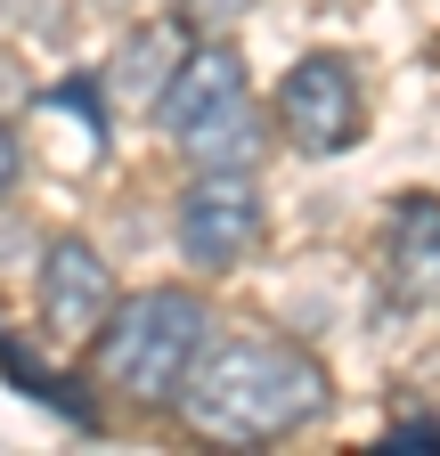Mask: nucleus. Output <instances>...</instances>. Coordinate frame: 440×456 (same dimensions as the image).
<instances>
[{"label":"nucleus","mask_w":440,"mask_h":456,"mask_svg":"<svg viewBox=\"0 0 440 456\" xmlns=\"http://www.w3.org/2000/svg\"><path fill=\"white\" fill-rule=\"evenodd\" d=\"M383 448H440V416H400Z\"/></svg>","instance_id":"9d476101"},{"label":"nucleus","mask_w":440,"mask_h":456,"mask_svg":"<svg viewBox=\"0 0 440 456\" xmlns=\"http://www.w3.org/2000/svg\"><path fill=\"white\" fill-rule=\"evenodd\" d=\"M180 408L204 440H229V448L286 440L310 416H326V367L278 334H229L188 367Z\"/></svg>","instance_id":"f257e3e1"},{"label":"nucleus","mask_w":440,"mask_h":456,"mask_svg":"<svg viewBox=\"0 0 440 456\" xmlns=\"http://www.w3.org/2000/svg\"><path fill=\"white\" fill-rule=\"evenodd\" d=\"M106 310H115V269H106L82 237H58L41 253V318H49V334L82 342V334L106 326Z\"/></svg>","instance_id":"0eeeda50"},{"label":"nucleus","mask_w":440,"mask_h":456,"mask_svg":"<svg viewBox=\"0 0 440 456\" xmlns=\"http://www.w3.org/2000/svg\"><path fill=\"white\" fill-rule=\"evenodd\" d=\"M155 114L163 131H172V147L204 171H253L261 163V114H253V82H245V57L229 41H196L172 82L155 90Z\"/></svg>","instance_id":"f03ea898"},{"label":"nucleus","mask_w":440,"mask_h":456,"mask_svg":"<svg viewBox=\"0 0 440 456\" xmlns=\"http://www.w3.org/2000/svg\"><path fill=\"white\" fill-rule=\"evenodd\" d=\"M278 123H286V139L302 147V155H343V147H359V74L343 66L335 49H310V57H294L286 66V82H278Z\"/></svg>","instance_id":"20e7f679"},{"label":"nucleus","mask_w":440,"mask_h":456,"mask_svg":"<svg viewBox=\"0 0 440 456\" xmlns=\"http://www.w3.org/2000/svg\"><path fill=\"white\" fill-rule=\"evenodd\" d=\"M204 302L180 294V285H155V294H131L123 310H106V334H98V375L115 383L123 399H180L196 351H204Z\"/></svg>","instance_id":"7ed1b4c3"},{"label":"nucleus","mask_w":440,"mask_h":456,"mask_svg":"<svg viewBox=\"0 0 440 456\" xmlns=\"http://www.w3.org/2000/svg\"><path fill=\"white\" fill-rule=\"evenodd\" d=\"M253 9V0H172V17H188V25H237Z\"/></svg>","instance_id":"1a4fd4ad"},{"label":"nucleus","mask_w":440,"mask_h":456,"mask_svg":"<svg viewBox=\"0 0 440 456\" xmlns=\"http://www.w3.org/2000/svg\"><path fill=\"white\" fill-rule=\"evenodd\" d=\"M180 245L196 269H229L261 245V188L253 171H204L180 196Z\"/></svg>","instance_id":"39448f33"},{"label":"nucleus","mask_w":440,"mask_h":456,"mask_svg":"<svg viewBox=\"0 0 440 456\" xmlns=\"http://www.w3.org/2000/svg\"><path fill=\"white\" fill-rule=\"evenodd\" d=\"M196 49V25L188 17H163V25H139L131 41H123V66H115V90H131V98H155L163 82H172V66Z\"/></svg>","instance_id":"6e6552de"},{"label":"nucleus","mask_w":440,"mask_h":456,"mask_svg":"<svg viewBox=\"0 0 440 456\" xmlns=\"http://www.w3.org/2000/svg\"><path fill=\"white\" fill-rule=\"evenodd\" d=\"M383 294L400 310H432L440 302V196L408 188L383 212Z\"/></svg>","instance_id":"423d86ee"},{"label":"nucleus","mask_w":440,"mask_h":456,"mask_svg":"<svg viewBox=\"0 0 440 456\" xmlns=\"http://www.w3.org/2000/svg\"><path fill=\"white\" fill-rule=\"evenodd\" d=\"M9 188H17V139L0 131V196H9Z\"/></svg>","instance_id":"9b49d317"}]
</instances>
